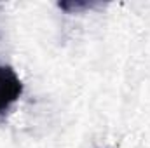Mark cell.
I'll return each instance as SVG.
<instances>
[{"label": "cell", "mask_w": 150, "mask_h": 148, "mask_svg": "<svg viewBox=\"0 0 150 148\" xmlns=\"http://www.w3.org/2000/svg\"><path fill=\"white\" fill-rule=\"evenodd\" d=\"M23 94V82L12 66L0 65V115L5 113Z\"/></svg>", "instance_id": "cell-1"}, {"label": "cell", "mask_w": 150, "mask_h": 148, "mask_svg": "<svg viewBox=\"0 0 150 148\" xmlns=\"http://www.w3.org/2000/svg\"><path fill=\"white\" fill-rule=\"evenodd\" d=\"M59 9H65V11H80V9H91L94 4H89V2H68V4H58Z\"/></svg>", "instance_id": "cell-2"}]
</instances>
